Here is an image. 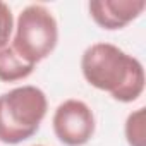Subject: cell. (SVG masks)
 <instances>
[{
  "label": "cell",
  "mask_w": 146,
  "mask_h": 146,
  "mask_svg": "<svg viewBox=\"0 0 146 146\" xmlns=\"http://www.w3.org/2000/svg\"><path fill=\"white\" fill-rule=\"evenodd\" d=\"M84 79L96 90L110 93L122 103L136 102L146 84L143 64L112 43H93L81 57Z\"/></svg>",
  "instance_id": "cell-1"
},
{
  "label": "cell",
  "mask_w": 146,
  "mask_h": 146,
  "mask_svg": "<svg viewBox=\"0 0 146 146\" xmlns=\"http://www.w3.org/2000/svg\"><path fill=\"white\" fill-rule=\"evenodd\" d=\"M48 110L46 95L31 84L0 95V141L19 144L41 125Z\"/></svg>",
  "instance_id": "cell-2"
},
{
  "label": "cell",
  "mask_w": 146,
  "mask_h": 146,
  "mask_svg": "<svg viewBox=\"0 0 146 146\" xmlns=\"http://www.w3.org/2000/svg\"><path fill=\"white\" fill-rule=\"evenodd\" d=\"M58 24L52 11L41 4L24 7L14 24L11 46L28 64L36 65L45 60L57 46Z\"/></svg>",
  "instance_id": "cell-3"
},
{
  "label": "cell",
  "mask_w": 146,
  "mask_h": 146,
  "mask_svg": "<svg viewBox=\"0 0 146 146\" xmlns=\"http://www.w3.org/2000/svg\"><path fill=\"white\" fill-rule=\"evenodd\" d=\"M52 124L57 139L65 146H84L96 129L93 110L76 98H69L57 107Z\"/></svg>",
  "instance_id": "cell-4"
},
{
  "label": "cell",
  "mask_w": 146,
  "mask_h": 146,
  "mask_svg": "<svg viewBox=\"0 0 146 146\" xmlns=\"http://www.w3.org/2000/svg\"><path fill=\"white\" fill-rule=\"evenodd\" d=\"M93 21L108 31L122 29L146 9L144 0H93L88 5Z\"/></svg>",
  "instance_id": "cell-5"
},
{
  "label": "cell",
  "mask_w": 146,
  "mask_h": 146,
  "mask_svg": "<svg viewBox=\"0 0 146 146\" xmlns=\"http://www.w3.org/2000/svg\"><path fill=\"white\" fill-rule=\"evenodd\" d=\"M35 67L36 65L23 60L11 45L0 48V81L2 83L23 81L33 74Z\"/></svg>",
  "instance_id": "cell-6"
},
{
  "label": "cell",
  "mask_w": 146,
  "mask_h": 146,
  "mask_svg": "<svg viewBox=\"0 0 146 146\" xmlns=\"http://www.w3.org/2000/svg\"><path fill=\"white\" fill-rule=\"evenodd\" d=\"M124 132L129 146H144V108H137L127 115Z\"/></svg>",
  "instance_id": "cell-7"
},
{
  "label": "cell",
  "mask_w": 146,
  "mask_h": 146,
  "mask_svg": "<svg viewBox=\"0 0 146 146\" xmlns=\"http://www.w3.org/2000/svg\"><path fill=\"white\" fill-rule=\"evenodd\" d=\"M14 31V16L11 7L0 0V48L9 45Z\"/></svg>",
  "instance_id": "cell-8"
},
{
  "label": "cell",
  "mask_w": 146,
  "mask_h": 146,
  "mask_svg": "<svg viewBox=\"0 0 146 146\" xmlns=\"http://www.w3.org/2000/svg\"><path fill=\"white\" fill-rule=\"evenodd\" d=\"M36 146H41V144H36Z\"/></svg>",
  "instance_id": "cell-9"
}]
</instances>
